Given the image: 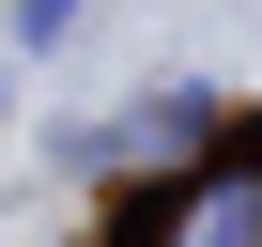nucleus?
<instances>
[{
  "instance_id": "1",
  "label": "nucleus",
  "mask_w": 262,
  "mask_h": 247,
  "mask_svg": "<svg viewBox=\"0 0 262 247\" xmlns=\"http://www.w3.org/2000/svg\"><path fill=\"white\" fill-rule=\"evenodd\" d=\"M155 247H262V155L185 170V186H170V216H155Z\"/></svg>"
}]
</instances>
